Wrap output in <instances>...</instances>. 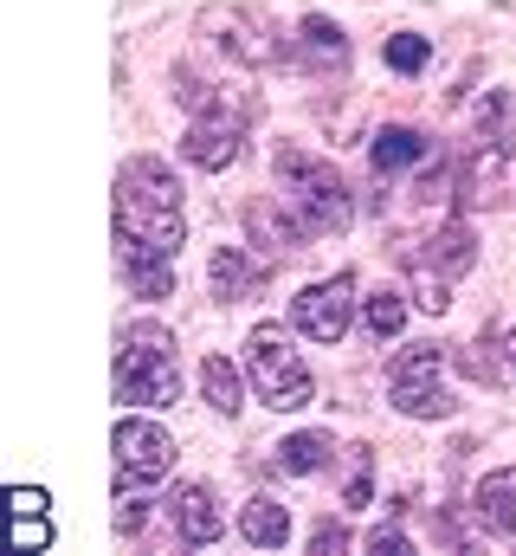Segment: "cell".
Instances as JSON below:
<instances>
[{
	"mask_svg": "<svg viewBox=\"0 0 516 556\" xmlns=\"http://www.w3.org/2000/svg\"><path fill=\"white\" fill-rule=\"evenodd\" d=\"M188 233V214H181V181L175 168H162L155 155H136L117 175V247H155L175 260Z\"/></svg>",
	"mask_w": 516,
	"mask_h": 556,
	"instance_id": "obj_1",
	"label": "cell"
},
{
	"mask_svg": "<svg viewBox=\"0 0 516 556\" xmlns=\"http://www.w3.org/2000/svg\"><path fill=\"white\" fill-rule=\"evenodd\" d=\"M278 181H284V207L297 214L304 233H343V227L356 220V194H349V181H343L323 155L284 142V149H278Z\"/></svg>",
	"mask_w": 516,
	"mask_h": 556,
	"instance_id": "obj_2",
	"label": "cell"
},
{
	"mask_svg": "<svg viewBox=\"0 0 516 556\" xmlns=\"http://www.w3.org/2000/svg\"><path fill=\"white\" fill-rule=\"evenodd\" d=\"M111 382H117V402H129V408H175L181 382H175V343H168V330H155V324L124 330Z\"/></svg>",
	"mask_w": 516,
	"mask_h": 556,
	"instance_id": "obj_3",
	"label": "cell"
},
{
	"mask_svg": "<svg viewBox=\"0 0 516 556\" xmlns=\"http://www.w3.org/2000/svg\"><path fill=\"white\" fill-rule=\"evenodd\" d=\"M246 376H253L258 402L278 408V415H291V408L310 402V369L291 350V330H278V324H258L253 337H246Z\"/></svg>",
	"mask_w": 516,
	"mask_h": 556,
	"instance_id": "obj_4",
	"label": "cell"
},
{
	"mask_svg": "<svg viewBox=\"0 0 516 556\" xmlns=\"http://www.w3.org/2000/svg\"><path fill=\"white\" fill-rule=\"evenodd\" d=\"M111 446H117V498L155 485V479H168V466H175V440H168L155 420L124 415L111 427Z\"/></svg>",
	"mask_w": 516,
	"mask_h": 556,
	"instance_id": "obj_5",
	"label": "cell"
},
{
	"mask_svg": "<svg viewBox=\"0 0 516 556\" xmlns=\"http://www.w3.org/2000/svg\"><path fill=\"white\" fill-rule=\"evenodd\" d=\"M387 402L413 420H446L459 402L439 389V343H413L400 363H394V382H387Z\"/></svg>",
	"mask_w": 516,
	"mask_h": 556,
	"instance_id": "obj_6",
	"label": "cell"
},
{
	"mask_svg": "<svg viewBox=\"0 0 516 556\" xmlns=\"http://www.w3.org/2000/svg\"><path fill=\"white\" fill-rule=\"evenodd\" d=\"M349 317H356V278L336 273L323 285H304L291 298V324L310 337V343H343L349 337Z\"/></svg>",
	"mask_w": 516,
	"mask_h": 556,
	"instance_id": "obj_7",
	"label": "cell"
},
{
	"mask_svg": "<svg viewBox=\"0 0 516 556\" xmlns=\"http://www.w3.org/2000/svg\"><path fill=\"white\" fill-rule=\"evenodd\" d=\"M504 188H511V149L478 142V149L465 155V168H459V201H465V207H498Z\"/></svg>",
	"mask_w": 516,
	"mask_h": 556,
	"instance_id": "obj_8",
	"label": "cell"
},
{
	"mask_svg": "<svg viewBox=\"0 0 516 556\" xmlns=\"http://www.w3.org/2000/svg\"><path fill=\"white\" fill-rule=\"evenodd\" d=\"M400 260H407V266H439L446 278H459V273H472V266H478V233H472L465 220H446L420 253H400Z\"/></svg>",
	"mask_w": 516,
	"mask_h": 556,
	"instance_id": "obj_9",
	"label": "cell"
},
{
	"mask_svg": "<svg viewBox=\"0 0 516 556\" xmlns=\"http://www.w3.org/2000/svg\"><path fill=\"white\" fill-rule=\"evenodd\" d=\"M181 155L194 162V168H227L233 155H240V117H220V111H207L194 130H188V142H181Z\"/></svg>",
	"mask_w": 516,
	"mask_h": 556,
	"instance_id": "obj_10",
	"label": "cell"
},
{
	"mask_svg": "<svg viewBox=\"0 0 516 556\" xmlns=\"http://www.w3.org/2000/svg\"><path fill=\"white\" fill-rule=\"evenodd\" d=\"M472 511H478V525H485L491 538H516V466H498V472L478 479Z\"/></svg>",
	"mask_w": 516,
	"mask_h": 556,
	"instance_id": "obj_11",
	"label": "cell"
},
{
	"mask_svg": "<svg viewBox=\"0 0 516 556\" xmlns=\"http://www.w3.org/2000/svg\"><path fill=\"white\" fill-rule=\"evenodd\" d=\"M175 531H181V544H194V551H207V544H220V505H214V492L207 485H188L181 498H175Z\"/></svg>",
	"mask_w": 516,
	"mask_h": 556,
	"instance_id": "obj_12",
	"label": "cell"
},
{
	"mask_svg": "<svg viewBox=\"0 0 516 556\" xmlns=\"http://www.w3.org/2000/svg\"><path fill=\"white\" fill-rule=\"evenodd\" d=\"M117 266H124L129 291H136V298H149V304H162V298L175 291L168 253H155V247H117Z\"/></svg>",
	"mask_w": 516,
	"mask_h": 556,
	"instance_id": "obj_13",
	"label": "cell"
},
{
	"mask_svg": "<svg viewBox=\"0 0 516 556\" xmlns=\"http://www.w3.org/2000/svg\"><path fill=\"white\" fill-rule=\"evenodd\" d=\"M258 278H265V266H258L246 247H220V253L207 260V291H214L220 304H240L246 285H258Z\"/></svg>",
	"mask_w": 516,
	"mask_h": 556,
	"instance_id": "obj_14",
	"label": "cell"
},
{
	"mask_svg": "<svg viewBox=\"0 0 516 556\" xmlns=\"http://www.w3.org/2000/svg\"><path fill=\"white\" fill-rule=\"evenodd\" d=\"M297 46H304V65H310V72H343V65H349V39H343V26L323 20V13L297 26Z\"/></svg>",
	"mask_w": 516,
	"mask_h": 556,
	"instance_id": "obj_15",
	"label": "cell"
},
{
	"mask_svg": "<svg viewBox=\"0 0 516 556\" xmlns=\"http://www.w3.org/2000/svg\"><path fill=\"white\" fill-rule=\"evenodd\" d=\"M240 531H246V544H258V551H284V544H291V511H284L278 498L253 492L246 511H240Z\"/></svg>",
	"mask_w": 516,
	"mask_h": 556,
	"instance_id": "obj_16",
	"label": "cell"
},
{
	"mask_svg": "<svg viewBox=\"0 0 516 556\" xmlns=\"http://www.w3.org/2000/svg\"><path fill=\"white\" fill-rule=\"evenodd\" d=\"M426 155H433V142L420 137V130L387 124L382 137H375V175H407V168H420Z\"/></svg>",
	"mask_w": 516,
	"mask_h": 556,
	"instance_id": "obj_17",
	"label": "cell"
},
{
	"mask_svg": "<svg viewBox=\"0 0 516 556\" xmlns=\"http://www.w3.org/2000/svg\"><path fill=\"white\" fill-rule=\"evenodd\" d=\"M472 142H498L516 155V98L511 91H485L472 111Z\"/></svg>",
	"mask_w": 516,
	"mask_h": 556,
	"instance_id": "obj_18",
	"label": "cell"
},
{
	"mask_svg": "<svg viewBox=\"0 0 516 556\" xmlns=\"http://www.w3.org/2000/svg\"><path fill=\"white\" fill-rule=\"evenodd\" d=\"M330 453H336V440H330L323 427H310V433H291V440L278 446V466H284L291 479H310V472L330 466Z\"/></svg>",
	"mask_w": 516,
	"mask_h": 556,
	"instance_id": "obj_19",
	"label": "cell"
},
{
	"mask_svg": "<svg viewBox=\"0 0 516 556\" xmlns=\"http://www.w3.org/2000/svg\"><path fill=\"white\" fill-rule=\"evenodd\" d=\"M246 227H253V240H265L271 253H291L304 240V227H297V214H284V201H253L246 207Z\"/></svg>",
	"mask_w": 516,
	"mask_h": 556,
	"instance_id": "obj_20",
	"label": "cell"
},
{
	"mask_svg": "<svg viewBox=\"0 0 516 556\" xmlns=\"http://www.w3.org/2000/svg\"><path fill=\"white\" fill-rule=\"evenodd\" d=\"M201 389H207V402H214V415H240L246 408V389H240V369L227 363V356H207L201 363Z\"/></svg>",
	"mask_w": 516,
	"mask_h": 556,
	"instance_id": "obj_21",
	"label": "cell"
},
{
	"mask_svg": "<svg viewBox=\"0 0 516 556\" xmlns=\"http://www.w3.org/2000/svg\"><path fill=\"white\" fill-rule=\"evenodd\" d=\"M362 324H369V337H400V324H407V298L400 291H375L369 298V311H362Z\"/></svg>",
	"mask_w": 516,
	"mask_h": 556,
	"instance_id": "obj_22",
	"label": "cell"
},
{
	"mask_svg": "<svg viewBox=\"0 0 516 556\" xmlns=\"http://www.w3.org/2000/svg\"><path fill=\"white\" fill-rule=\"evenodd\" d=\"M369 498H375V459H369V446H356L349 453V479H343V505L362 511Z\"/></svg>",
	"mask_w": 516,
	"mask_h": 556,
	"instance_id": "obj_23",
	"label": "cell"
},
{
	"mask_svg": "<svg viewBox=\"0 0 516 556\" xmlns=\"http://www.w3.org/2000/svg\"><path fill=\"white\" fill-rule=\"evenodd\" d=\"M382 52H387V65H394V72H426V59H433V46H426L420 33H394Z\"/></svg>",
	"mask_w": 516,
	"mask_h": 556,
	"instance_id": "obj_24",
	"label": "cell"
},
{
	"mask_svg": "<svg viewBox=\"0 0 516 556\" xmlns=\"http://www.w3.org/2000/svg\"><path fill=\"white\" fill-rule=\"evenodd\" d=\"M207 26H214V33H240L246 20H240V13H214ZM227 52H233V59H246V65H258V59H271V46H265V39H227Z\"/></svg>",
	"mask_w": 516,
	"mask_h": 556,
	"instance_id": "obj_25",
	"label": "cell"
},
{
	"mask_svg": "<svg viewBox=\"0 0 516 556\" xmlns=\"http://www.w3.org/2000/svg\"><path fill=\"white\" fill-rule=\"evenodd\" d=\"M452 304V278L439 266H420V311H446Z\"/></svg>",
	"mask_w": 516,
	"mask_h": 556,
	"instance_id": "obj_26",
	"label": "cell"
},
{
	"mask_svg": "<svg viewBox=\"0 0 516 556\" xmlns=\"http://www.w3.org/2000/svg\"><path fill=\"white\" fill-rule=\"evenodd\" d=\"M459 369H465L472 382H504V369L491 363V343H472V350H459Z\"/></svg>",
	"mask_w": 516,
	"mask_h": 556,
	"instance_id": "obj_27",
	"label": "cell"
},
{
	"mask_svg": "<svg viewBox=\"0 0 516 556\" xmlns=\"http://www.w3.org/2000/svg\"><path fill=\"white\" fill-rule=\"evenodd\" d=\"M46 505H52V498H46L39 485H13V492H7V511H13V518H39Z\"/></svg>",
	"mask_w": 516,
	"mask_h": 556,
	"instance_id": "obj_28",
	"label": "cell"
},
{
	"mask_svg": "<svg viewBox=\"0 0 516 556\" xmlns=\"http://www.w3.org/2000/svg\"><path fill=\"white\" fill-rule=\"evenodd\" d=\"M13 544H20V551H46V544H52V531H46L39 518H13Z\"/></svg>",
	"mask_w": 516,
	"mask_h": 556,
	"instance_id": "obj_29",
	"label": "cell"
},
{
	"mask_svg": "<svg viewBox=\"0 0 516 556\" xmlns=\"http://www.w3.org/2000/svg\"><path fill=\"white\" fill-rule=\"evenodd\" d=\"M310 551H349V531L343 525H317L310 531Z\"/></svg>",
	"mask_w": 516,
	"mask_h": 556,
	"instance_id": "obj_30",
	"label": "cell"
},
{
	"mask_svg": "<svg viewBox=\"0 0 516 556\" xmlns=\"http://www.w3.org/2000/svg\"><path fill=\"white\" fill-rule=\"evenodd\" d=\"M504 363H511V369H516V330H511V337H504Z\"/></svg>",
	"mask_w": 516,
	"mask_h": 556,
	"instance_id": "obj_31",
	"label": "cell"
}]
</instances>
